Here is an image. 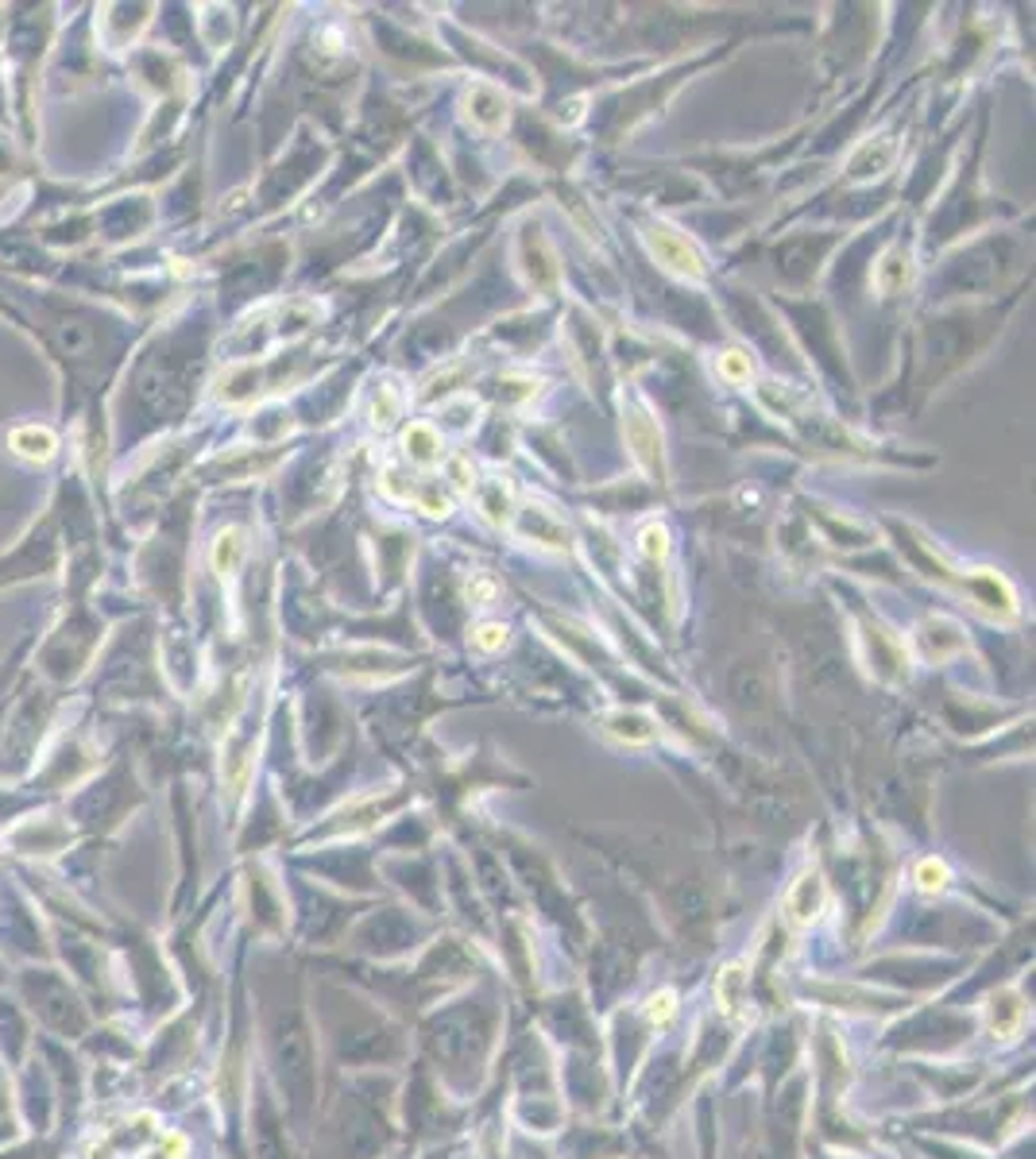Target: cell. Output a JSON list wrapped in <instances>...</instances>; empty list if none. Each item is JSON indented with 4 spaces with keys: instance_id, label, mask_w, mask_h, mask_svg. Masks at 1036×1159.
<instances>
[{
    "instance_id": "ac0fdd59",
    "label": "cell",
    "mask_w": 1036,
    "mask_h": 1159,
    "mask_svg": "<svg viewBox=\"0 0 1036 1159\" xmlns=\"http://www.w3.org/2000/svg\"><path fill=\"white\" fill-rule=\"evenodd\" d=\"M472 646H476V649H488V653H492V649H503V646H507V631H503V626H495V623L476 626V631H472Z\"/></svg>"
},
{
    "instance_id": "4fadbf2b",
    "label": "cell",
    "mask_w": 1036,
    "mask_h": 1159,
    "mask_svg": "<svg viewBox=\"0 0 1036 1159\" xmlns=\"http://www.w3.org/2000/svg\"><path fill=\"white\" fill-rule=\"evenodd\" d=\"M913 882H916V889H921V893H940V889H948V882H951L948 862H943V858H924V862L916 865Z\"/></svg>"
},
{
    "instance_id": "8992f818",
    "label": "cell",
    "mask_w": 1036,
    "mask_h": 1159,
    "mask_svg": "<svg viewBox=\"0 0 1036 1159\" xmlns=\"http://www.w3.org/2000/svg\"><path fill=\"white\" fill-rule=\"evenodd\" d=\"M909 283H913V260H909L905 248H890L874 263V286H878V295H901Z\"/></svg>"
},
{
    "instance_id": "d6986e66",
    "label": "cell",
    "mask_w": 1036,
    "mask_h": 1159,
    "mask_svg": "<svg viewBox=\"0 0 1036 1159\" xmlns=\"http://www.w3.org/2000/svg\"><path fill=\"white\" fill-rule=\"evenodd\" d=\"M445 468H449L453 487H457V491H465V495H472V487H476V472H468V460H465V457H453Z\"/></svg>"
},
{
    "instance_id": "ba28073f",
    "label": "cell",
    "mask_w": 1036,
    "mask_h": 1159,
    "mask_svg": "<svg viewBox=\"0 0 1036 1159\" xmlns=\"http://www.w3.org/2000/svg\"><path fill=\"white\" fill-rule=\"evenodd\" d=\"M743 997H747V967L743 962H731V967H724L716 977L719 1012H724V1017H735V1012L743 1009Z\"/></svg>"
},
{
    "instance_id": "30bf717a",
    "label": "cell",
    "mask_w": 1036,
    "mask_h": 1159,
    "mask_svg": "<svg viewBox=\"0 0 1036 1159\" xmlns=\"http://www.w3.org/2000/svg\"><path fill=\"white\" fill-rule=\"evenodd\" d=\"M403 445H406V457L418 460V464H433V460H441V437L430 422L410 425V429L403 433Z\"/></svg>"
},
{
    "instance_id": "5b68a950",
    "label": "cell",
    "mask_w": 1036,
    "mask_h": 1159,
    "mask_svg": "<svg viewBox=\"0 0 1036 1159\" xmlns=\"http://www.w3.org/2000/svg\"><path fill=\"white\" fill-rule=\"evenodd\" d=\"M472 495H476V502H480V514H484L488 522H507L510 514H515V495H510V484L503 476L476 479Z\"/></svg>"
},
{
    "instance_id": "3957f363",
    "label": "cell",
    "mask_w": 1036,
    "mask_h": 1159,
    "mask_svg": "<svg viewBox=\"0 0 1036 1159\" xmlns=\"http://www.w3.org/2000/svg\"><path fill=\"white\" fill-rule=\"evenodd\" d=\"M465 113L480 132H503L507 128V97L495 86H472L465 94Z\"/></svg>"
},
{
    "instance_id": "52a82bcc",
    "label": "cell",
    "mask_w": 1036,
    "mask_h": 1159,
    "mask_svg": "<svg viewBox=\"0 0 1036 1159\" xmlns=\"http://www.w3.org/2000/svg\"><path fill=\"white\" fill-rule=\"evenodd\" d=\"M893 155H898V144H893V139H874V144H866V148L851 159V178H855V183L878 178V174H886L893 166Z\"/></svg>"
},
{
    "instance_id": "277c9868",
    "label": "cell",
    "mask_w": 1036,
    "mask_h": 1159,
    "mask_svg": "<svg viewBox=\"0 0 1036 1159\" xmlns=\"http://www.w3.org/2000/svg\"><path fill=\"white\" fill-rule=\"evenodd\" d=\"M824 900H828V893H824V882L821 874H801L793 882V889H789L786 897V912L793 924H812V920L821 917L824 912Z\"/></svg>"
},
{
    "instance_id": "9a60e30c",
    "label": "cell",
    "mask_w": 1036,
    "mask_h": 1159,
    "mask_svg": "<svg viewBox=\"0 0 1036 1159\" xmlns=\"http://www.w3.org/2000/svg\"><path fill=\"white\" fill-rule=\"evenodd\" d=\"M677 1017V994L674 989H662V994H654L646 1001V1021L654 1024V1029H665V1024L674 1021Z\"/></svg>"
},
{
    "instance_id": "8fae6325",
    "label": "cell",
    "mask_w": 1036,
    "mask_h": 1159,
    "mask_svg": "<svg viewBox=\"0 0 1036 1159\" xmlns=\"http://www.w3.org/2000/svg\"><path fill=\"white\" fill-rule=\"evenodd\" d=\"M12 445H16L20 457H32V460H51L54 457L51 429H39V425H24V429H16V433H12Z\"/></svg>"
},
{
    "instance_id": "6da1fadb",
    "label": "cell",
    "mask_w": 1036,
    "mask_h": 1159,
    "mask_svg": "<svg viewBox=\"0 0 1036 1159\" xmlns=\"http://www.w3.org/2000/svg\"><path fill=\"white\" fill-rule=\"evenodd\" d=\"M642 236H646L650 256H654V260L662 263L669 275L689 278V283H700V278H704V271H708V267H704V256L692 248L689 236H681L677 228H669V225H650Z\"/></svg>"
},
{
    "instance_id": "7c38bea8",
    "label": "cell",
    "mask_w": 1036,
    "mask_h": 1159,
    "mask_svg": "<svg viewBox=\"0 0 1036 1159\" xmlns=\"http://www.w3.org/2000/svg\"><path fill=\"white\" fill-rule=\"evenodd\" d=\"M240 557H244V534L240 529H225V534L217 537V549H213L217 572H221V576H236Z\"/></svg>"
},
{
    "instance_id": "2e32d148",
    "label": "cell",
    "mask_w": 1036,
    "mask_h": 1159,
    "mask_svg": "<svg viewBox=\"0 0 1036 1159\" xmlns=\"http://www.w3.org/2000/svg\"><path fill=\"white\" fill-rule=\"evenodd\" d=\"M634 727H650V723L634 715V711H615V715H607V731H612V735L631 738V743H646V738H642ZM650 731H654V727H650Z\"/></svg>"
},
{
    "instance_id": "ffe728a7",
    "label": "cell",
    "mask_w": 1036,
    "mask_h": 1159,
    "mask_svg": "<svg viewBox=\"0 0 1036 1159\" xmlns=\"http://www.w3.org/2000/svg\"><path fill=\"white\" fill-rule=\"evenodd\" d=\"M468 599H476V607H488L495 599V580L480 576L476 584H468Z\"/></svg>"
},
{
    "instance_id": "e0dca14e",
    "label": "cell",
    "mask_w": 1036,
    "mask_h": 1159,
    "mask_svg": "<svg viewBox=\"0 0 1036 1159\" xmlns=\"http://www.w3.org/2000/svg\"><path fill=\"white\" fill-rule=\"evenodd\" d=\"M719 372H724V379H731V383H747L751 379V360H747L743 352H724L719 356Z\"/></svg>"
},
{
    "instance_id": "7a4b0ae2",
    "label": "cell",
    "mask_w": 1036,
    "mask_h": 1159,
    "mask_svg": "<svg viewBox=\"0 0 1036 1159\" xmlns=\"http://www.w3.org/2000/svg\"><path fill=\"white\" fill-rule=\"evenodd\" d=\"M622 433H627V441H631V452L642 464V472L662 476V429H657L654 418L639 407H622Z\"/></svg>"
},
{
    "instance_id": "5bb4252c",
    "label": "cell",
    "mask_w": 1036,
    "mask_h": 1159,
    "mask_svg": "<svg viewBox=\"0 0 1036 1159\" xmlns=\"http://www.w3.org/2000/svg\"><path fill=\"white\" fill-rule=\"evenodd\" d=\"M639 553L650 557V561H662V557L669 553V529L657 526V522L642 526V534H639Z\"/></svg>"
},
{
    "instance_id": "9c48e42d",
    "label": "cell",
    "mask_w": 1036,
    "mask_h": 1159,
    "mask_svg": "<svg viewBox=\"0 0 1036 1159\" xmlns=\"http://www.w3.org/2000/svg\"><path fill=\"white\" fill-rule=\"evenodd\" d=\"M522 529L534 537L538 546H550V549H562L565 541H569V529L553 519L550 511H542V507H530V511H522Z\"/></svg>"
}]
</instances>
